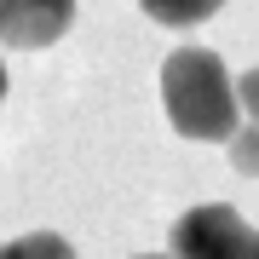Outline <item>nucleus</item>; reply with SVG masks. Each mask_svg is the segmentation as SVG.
Listing matches in <instances>:
<instances>
[{
  "label": "nucleus",
  "mask_w": 259,
  "mask_h": 259,
  "mask_svg": "<svg viewBox=\"0 0 259 259\" xmlns=\"http://www.w3.org/2000/svg\"><path fill=\"white\" fill-rule=\"evenodd\" d=\"M0 98H6V64H0Z\"/></svg>",
  "instance_id": "8"
},
{
  "label": "nucleus",
  "mask_w": 259,
  "mask_h": 259,
  "mask_svg": "<svg viewBox=\"0 0 259 259\" xmlns=\"http://www.w3.org/2000/svg\"><path fill=\"white\" fill-rule=\"evenodd\" d=\"M139 6L156 23H167V29H196V23H207L225 0H139Z\"/></svg>",
  "instance_id": "4"
},
{
  "label": "nucleus",
  "mask_w": 259,
  "mask_h": 259,
  "mask_svg": "<svg viewBox=\"0 0 259 259\" xmlns=\"http://www.w3.org/2000/svg\"><path fill=\"white\" fill-rule=\"evenodd\" d=\"M161 104H167V121L196 144H225L236 133V87L219 52L207 47H179L161 64Z\"/></svg>",
  "instance_id": "1"
},
{
  "label": "nucleus",
  "mask_w": 259,
  "mask_h": 259,
  "mask_svg": "<svg viewBox=\"0 0 259 259\" xmlns=\"http://www.w3.org/2000/svg\"><path fill=\"white\" fill-rule=\"evenodd\" d=\"M236 104L248 110V121H259V69H248V75L236 81Z\"/></svg>",
  "instance_id": "7"
},
{
  "label": "nucleus",
  "mask_w": 259,
  "mask_h": 259,
  "mask_svg": "<svg viewBox=\"0 0 259 259\" xmlns=\"http://www.w3.org/2000/svg\"><path fill=\"white\" fill-rule=\"evenodd\" d=\"M139 259H173V253H139Z\"/></svg>",
  "instance_id": "9"
},
{
  "label": "nucleus",
  "mask_w": 259,
  "mask_h": 259,
  "mask_svg": "<svg viewBox=\"0 0 259 259\" xmlns=\"http://www.w3.org/2000/svg\"><path fill=\"white\" fill-rule=\"evenodd\" d=\"M173 259H259V231L225 202L190 207L173 225Z\"/></svg>",
  "instance_id": "2"
},
{
  "label": "nucleus",
  "mask_w": 259,
  "mask_h": 259,
  "mask_svg": "<svg viewBox=\"0 0 259 259\" xmlns=\"http://www.w3.org/2000/svg\"><path fill=\"white\" fill-rule=\"evenodd\" d=\"M0 259H75V248H69L64 236H52V231H29L18 242H6Z\"/></svg>",
  "instance_id": "5"
},
{
  "label": "nucleus",
  "mask_w": 259,
  "mask_h": 259,
  "mask_svg": "<svg viewBox=\"0 0 259 259\" xmlns=\"http://www.w3.org/2000/svg\"><path fill=\"white\" fill-rule=\"evenodd\" d=\"M75 23V0H0V47L40 52L64 40Z\"/></svg>",
  "instance_id": "3"
},
{
  "label": "nucleus",
  "mask_w": 259,
  "mask_h": 259,
  "mask_svg": "<svg viewBox=\"0 0 259 259\" xmlns=\"http://www.w3.org/2000/svg\"><path fill=\"white\" fill-rule=\"evenodd\" d=\"M225 150H231V167H236V173L259 179V121H248V127H236L231 139H225Z\"/></svg>",
  "instance_id": "6"
}]
</instances>
